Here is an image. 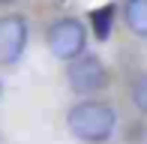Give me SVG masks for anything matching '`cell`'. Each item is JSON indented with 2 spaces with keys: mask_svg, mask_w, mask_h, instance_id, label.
<instances>
[{
  "mask_svg": "<svg viewBox=\"0 0 147 144\" xmlns=\"http://www.w3.org/2000/svg\"><path fill=\"white\" fill-rule=\"evenodd\" d=\"M66 126L69 132L75 135L78 141L84 144H105L114 135L117 126V111L108 105V102H99V99H84L75 102L66 114Z\"/></svg>",
  "mask_w": 147,
  "mask_h": 144,
  "instance_id": "cell-1",
  "label": "cell"
},
{
  "mask_svg": "<svg viewBox=\"0 0 147 144\" xmlns=\"http://www.w3.org/2000/svg\"><path fill=\"white\" fill-rule=\"evenodd\" d=\"M45 42H48V51L57 60L69 63V60H75V57L84 54L87 27H84L78 18H57V21H51L48 33H45Z\"/></svg>",
  "mask_w": 147,
  "mask_h": 144,
  "instance_id": "cell-2",
  "label": "cell"
},
{
  "mask_svg": "<svg viewBox=\"0 0 147 144\" xmlns=\"http://www.w3.org/2000/svg\"><path fill=\"white\" fill-rule=\"evenodd\" d=\"M69 63L72 66L66 72V78H69L72 93L87 96V93H99L102 87H108V69H105V63L96 54H81Z\"/></svg>",
  "mask_w": 147,
  "mask_h": 144,
  "instance_id": "cell-3",
  "label": "cell"
},
{
  "mask_svg": "<svg viewBox=\"0 0 147 144\" xmlns=\"http://www.w3.org/2000/svg\"><path fill=\"white\" fill-rule=\"evenodd\" d=\"M27 18L12 12V15L0 18V66H12L24 57V48H27Z\"/></svg>",
  "mask_w": 147,
  "mask_h": 144,
  "instance_id": "cell-4",
  "label": "cell"
},
{
  "mask_svg": "<svg viewBox=\"0 0 147 144\" xmlns=\"http://www.w3.org/2000/svg\"><path fill=\"white\" fill-rule=\"evenodd\" d=\"M123 18H126V27L135 36L147 39V0H126Z\"/></svg>",
  "mask_w": 147,
  "mask_h": 144,
  "instance_id": "cell-5",
  "label": "cell"
},
{
  "mask_svg": "<svg viewBox=\"0 0 147 144\" xmlns=\"http://www.w3.org/2000/svg\"><path fill=\"white\" fill-rule=\"evenodd\" d=\"M90 21H93V33H96V39L105 42V39L111 36V27H114V3H105L102 9H93Z\"/></svg>",
  "mask_w": 147,
  "mask_h": 144,
  "instance_id": "cell-6",
  "label": "cell"
},
{
  "mask_svg": "<svg viewBox=\"0 0 147 144\" xmlns=\"http://www.w3.org/2000/svg\"><path fill=\"white\" fill-rule=\"evenodd\" d=\"M132 102H135L138 111H144L147 114V75H141L135 81V87H132Z\"/></svg>",
  "mask_w": 147,
  "mask_h": 144,
  "instance_id": "cell-7",
  "label": "cell"
},
{
  "mask_svg": "<svg viewBox=\"0 0 147 144\" xmlns=\"http://www.w3.org/2000/svg\"><path fill=\"white\" fill-rule=\"evenodd\" d=\"M6 3H15V0H0V6H6Z\"/></svg>",
  "mask_w": 147,
  "mask_h": 144,
  "instance_id": "cell-8",
  "label": "cell"
},
{
  "mask_svg": "<svg viewBox=\"0 0 147 144\" xmlns=\"http://www.w3.org/2000/svg\"><path fill=\"white\" fill-rule=\"evenodd\" d=\"M0 96H3V81H0Z\"/></svg>",
  "mask_w": 147,
  "mask_h": 144,
  "instance_id": "cell-9",
  "label": "cell"
}]
</instances>
